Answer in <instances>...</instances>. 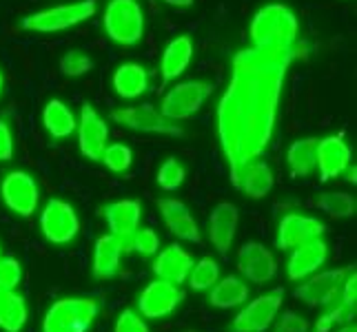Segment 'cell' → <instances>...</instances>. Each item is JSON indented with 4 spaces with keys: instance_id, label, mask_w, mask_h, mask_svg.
Wrapping results in <instances>:
<instances>
[{
    "instance_id": "6da1fadb",
    "label": "cell",
    "mask_w": 357,
    "mask_h": 332,
    "mask_svg": "<svg viewBox=\"0 0 357 332\" xmlns=\"http://www.w3.org/2000/svg\"><path fill=\"white\" fill-rule=\"evenodd\" d=\"M306 47H244L231 60V80L218 102V140L238 187L244 164L262 157L273 140L284 80Z\"/></svg>"
},
{
    "instance_id": "7a4b0ae2",
    "label": "cell",
    "mask_w": 357,
    "mask_h": 332,
    "mask_svg": "<svg viewBox=\"0 0 357 332\" xmlns=\"http://www.w3.org/2000/svg\"><path fill=\"white\" fill-rule=\"evenodd\" d=\"M249 35L255 47H293L300 38L298 16L282 3L264 5L251 20Z\"/></svg>"
},
{
    "instance_id": "3957f363",
    "label": "cell",
    "mask_w": 357,
    "mask_h": 332,
    "mask_svg": "<svg viewBox=\"0 0 357 332\" xmlns=\"http://www.w3.org/2000/svg\"><path fill=\"white\" fill-rule=\"evenodd\" d=\"M98 317V301L91 297H67L47 310L43 332H87Z\"/></svg>"
},
{
    "instance_id": "277c9868",
    "label": "cell",
    "mask_w": 357,
    "mask_h": 332,
    "mask_svg": "<svg viewBox=\"0 0 357 332\" xmlns=\"http://www.w3.org/2000/svg\"><path fill=\"white\" fill-rule=\"evenodd\" d=\"M105 31L114 42L133 47L142 40L144 14L138 0H112L105 9Z\"/></svg>"
},
{
    "instance_id": "5b68a950",
    "label": "cell",
    "mask_w": 357,
    "mask_h": 332,
    "mask_svg": "<svg viewBox=\"0 0 357 332\" xmlns=\"http://www.w3.org/2000/svg\"><path fill=\"white\" fill-rule=\"evenodd\" d=\"M96 9H98L96 0H78V3H71V5H58V7L36 11V14L22 18V29L38 31V33L63 31V29L76 27V24L93 18Z\"/></svg>"
},
{
    "instance_id": "8992f818",
    "label": "cell",
    "mask_w": 357,
    "mask_h": 332,
    "mask_svg": "<svg viewBox=\"0 0 357 332\" xmlns=\"http://www.w3.org/2000/svg\"><path fill=\"white\" fill-rule=\"evenodd\" d=\"M211 93H213V84H208L204 80L180 82L165 95L160 113L169 120H174V122L189 120L191 116L198 113L200 106L204 104V100Z\"/></svg>"
},
{
    "instance_id": "52a82bcc",
    "label": "cell",
    "mask_w": 357,
    "mask_h": 332,
    "mask_svg": "<svg viewBox=\"0 0 357 332\" xmlns=\"http://www.w3.org/2000/svg\"><path fill=\"white\" fill-rule=\"evenodd\" d=\"M112 120L116 122V125H120V127H127L131 131H140V133L171 135V138H180V135H184L180 125H176L174 120L165 118L151 104L114 109L112 111Z\"/></svg>"
},
{
    "instance_id": "ba28073f",
    "label": "cell",
    "mask_w": 357,
    "mask_h": 332,
    "mask_svg": "<svg viewBox=\"0 0 357 332\" xmlns=\"http://www.w3.org/2000/svg\"><path fill=\"white\" fill-rule=\"evenodd\" d=\"M40 228L47 242L63 246L76 239L80 230V219L71 204L63 200H49L40 217Z\"/></svg>"
},
{
    "instance_id": "9c48e42d",
    "label": "cell",
    "mask_w": 357,
    "mask_h": 332,
    "mask_svg": "<svg viewBox=\"0 0 357 332\" xmlns=\"http://www.w3.org/2000/svg\"><path fill=\"white\" fill-rule=\"evenodd\" d=\"M355 270V266H344V268H335V270H324L311 279H306L304 284H300L295 288V297L300 301H304L306 306H331L335 303V299L340 297V290L347 275Z\"/></svg>"
},
{
    "instance_id": "30bf717a",
    "label": "cell",
    "mask_w": 357,
    "mask_h": 332,
    "mask_svg": "<svg viewBox=\"0 0 357 332\" xmlns=\"http://www.w3.org/2000/svg\"><path fill=\"white\" fill-rule=\"evenodd\" d=\"M282 297H284V292L278 288L253 299L246 308H242L236 315L231 330L233 332H264L278 317L282 308Z\"/></svg>"
},
{
    "instance_id": "8fae6325",
    "label": "cell",
    "mask_w": 357,
    "mask_h": 332,
    "mask_svg": "<svg viewBox=\"0 0 357 332\" xmlns=\"http://www.w3.org/2000/svg\"><path fill=\"white\" fill-rule=\"evenodd\" d=\"M78 144H80V153L91 159V162H100V157L107 149V140H109V127L102 120V116L98 111L84 102L80 109V120H78Z\"/></svg>"
},
{
    "instance_id": "7c38bea8",
    "label": "cell",
    "mask_w": 357,
    "mask_h": 332,
    "mask_svg": "<svg viewBox=\"0 0 357 332\" xmlns=\"http://www.w3.org/2000/svg\"><path fill=\"white\" fill-rule=\"evenodd\" d=\"M0 193H3V200L9 206L11 213H16L20 217H29L33 215V211L38 208V184L33 182V177L24 171H14L3 180V187H0Z\"/></svg>"
},
{
    "instance_id": "4fadbf2b",
    "label": "cell",
    "mask_w": 357,
    "mask_h": 332,
    "mask_svg": "<svg viewBox=\"0 0 357 332\" xmlns=\"http://www.w3.org/2000/svg\"><path fill=\"white\" fill-rule=\"evenodd\" d=\"M182 299H184V292L176 284H171V281H165V279H155L140 292L138 308H140V315L146 319H162L174 313Z\"/></svg>"
},
{
    "instance_id": "5bb4252c",
    "label": "cell",
    "mask_w": 357,
    "mask_h": 332,
    "mask_svg": "<svg viewBox=\"0 0 357 332\" xmlns=\"http://www.w3.org/2000/svg\"><path fill=\"white\" fill-rule=\"evenodd\" d=\"M102 215L107 219V226L112 230V235L122 244V251L125 253L131 251V239L140 226V215H142L140 202L135 200L112 202L102 208Z\"/></svg>"
},
{
    "instance_id": "9a60e30c",
    "label": "cell",
    "mask_w": 357,
    "mask_h": 332,
    "mask_svg": "<svg viewBox=\"0 0 357 332\" xmlns=\"http://www.w3.org/2000/svg\"><path fill=\"white\" fill-rule=\"evenodd\" d=\"M324 230H326V226L315 217L300 215V213H289L287 217H282L280 226H278L275 246L280 251H293L304 242L322 237Z\"/></svg>"
},
{
    "instance_id": "2e32d148",
    "label": "cell",
    "mask_w": 357,
    "mask_h": 332,
    "mask_svg": "<svg viewBox=\"0 0 357 332\" xmlns=\"http://www.w3.org/2000/svg\"><path fill=\"white\" fill-rule=\"evenodd\" d=\"M238 268L246 279L253 281V284H266V281H271L278 273L273 253L260 242L242 244V248L238 253Z\"/></svg>"
},
{
    "instance_id": "e0dca14e",
    "label": "cell",
    "mask_w": 357,
    "mask_h": 332,
    "mask_svg": "<svg viewBox=\"0 0 357 332\" xmlns=\"http://www.w3.org/2000/svg\"><path fill=\"white\" fill-rule=\"evenodd\" d=\"M349 164H351V149H349V144L344 142V133L328 135V138L317 140L315 168L319 171L322 182L340 177Z\"/></svg>"
},
{
    "instance_id": "ac0fdd59",
    "label": "cell",
    "mask_w": 357,
    "mask_h": 332,
    "mask_svg": "<svg viewBox=\"0 0 357 332\" xmlns=\"http://www.w3.org/2000/svg\"><path fill=\"white\" fill-rule=\"evenodd\" d=\"M328 257V246L322 237H315L311 242L300 244L298 248H293L289 257L287 275L291 281H304L309 279L313 273H317L319 266H324Z\"/></svg>"
},
{
    "instance_id": "d6986e66",
    "label": "cell",
    "mask_w": 357,
    "mask_h": 332,
    "mask_svg": "<svg viewBox=\"0 0 357 332\" xmlns=\"http://www.w3.org/2000/svg\"><path fill=\"white\" fill-rule=\"evenodd\" d=\"M238 206L231 202H220L208 217V239L215 246V251L227 257L233 239H236V230H238Z\"/></svg>"
},
{
    "instance_id": "ffe728a7",
    "label": "cell",
    "mask_w": 357,
    "mask_h": 332,
    "mask_svg": "<svg viewBox=\"0 0 357 332\" xmlns=\"http://www.w3.org/2000/svg\"><path fill=\"white\" fill-rule=\"evenodd\" d=\"M193 257L182 248L180 244H171L169 248H165L155 257L153 262V275L158 279L171 281V284H184L189 279V273L193 268Z\"/></svg>"
},
{
    "instance_id": "44dd1931",
    "label": "cell",
    "mask_w": 357,
    "mask_h": 332,
    "mask_svg": "<svg viewBox=\"0 0 357 332\" xmlns=\"http://www.w3.org/2000/svg\"><path fill=\"white\" fill-rule=\"evenodd\" d=\"M275 184V177H273V171L266 162H262L260 157L253 159V162L244 164V168L240 171L238 175V187L244 195H249L251 200H262L271 193Z\"/></svg>"
},
{
    "instance_id": "7402d4cb",
    "label": "cell",
    "mask_w": 357,
    "mask_h": 332,
    "mask_svg": "<svg viewBox=\"0 0 357 332\" xmlns=\"http://www.w3.org/2000/svg\"><path fill=\"white\" fill-rule=\"evenodd\" d=\"M193 58V42L189 35H178L176 40H171L160 60V73H162V84L174 82L180 78L187 67L191 65Z\"/></svg>"
},
{
    "instance_id": "603a6c76",
    "label": "cell",
    "mask_w": 357,
    "mask_h": 332,
    "mask_svg": "<svg viewBox=\"0 0 357 332\" xmlns=\"http://www.w3.org/2000/svg\"><path fill=\"white\" fill-rule=\"evenodd\" d=\"M122 244L109 232V235L98 237L96 251H93V277L96 279H112L120 270V257H122Z\"/></svg>"
},
{
    "instance_id": "cb8c5ba5",
    "label": "cell",
    "mask_w": 357,
    "mask_h": 332,
    "mask_svg": "<svg viewBox=\"0 0 357 332\" xmlns=\"http://www.w3.org/2000/svg\"><path fill=\"white\" fill-rule=\"evenodd\" d=\"M114 89L120 97H140L146 89H149V73L144 67L135 63H125L120 65L114 73Z\"/></svg>"
},
{
    "instance_id": "d4e9b609",
    "label": "cell",
    "mask_w": 357,
    "mask_h": 332,
    "mask_svg": "<svg viewBox=\"0 0 357 332\" xmlns=\"http://www.w3.org/2000/svg\"><path fill=\"white\" fill-rule=\"evenodd\" d=\"M43 125L54 140H65L76 131L78 122L73 111L63 100H49L43 111Z\"/></svg>"
},
{
    "instance_id": "484cf974",
    "label": "cell",
    "mask_w": 357,
    "mask_h": 332,
    "mask_svg": "<svg viewBox=\"0 0 357 332\" xmlns=\"http://www.w3.org/2000/svg\"><path fill=\"white\" fill-rule=\"evenodd\" d=\"M317 159V138H302L293 142L287 151V162L295 177H309L315 171Z\"/></svg>"
},
{
    "instance_id": "4316f807",
    "label": "cell",
    "mask_w": 357,
    "mask_h": 332,
    "mask_svg": "<svg viewBox=\"0 0 357 332\" xmlns=\"http://www.w3.org/2000/svg\"><path fill=\"white\" fill-rule=\"evenodd\" d=\"M249 299V288L240 277H225L222 281H215L213 290L208 294V303L215 308H236Z\"/></svg>"
},
{
    "instance_id": "83f0119b",
    "label": "cell",
    "mask_w": 357,
    "mask_h": 332,
    "mask_svg": "<svg viewBox=\"0 0 357 332\" xmlns=\"http://www.w3.org/2000/svg\"><path fill=\"white\" fill-rule=\"evenodd\" d=\"M27 324V303L16 290H0V328L5 332H20Z\"/></svg>"
},
{
    "instance_id": "f1b7e54d",
    "label": "cell",
    "mask_w": 357,
    "mask_h": 332,
    "mask_svg": "<svg viewBox=\"0 0 357 332\" xmlns=\"http://www.w3.org/2000/svg\"><path fill=\"white\" fill-rule=\"evenodd\" d=\"M315 206L319 211H324L326 215L335 219H347L355 215V200L349 193H324L315 200Z\"/></svg>"
},
{
    "instance_id": "f546056e",
    "label": "cell",
    "mask_w": 357,
    "mask_h": 332,
    "mask_svg": "<svg viewBox=\"0 0 357 332\" xmlns=\"http://www.w3.org/2000/svg\"><path fill=\"white\" fill-rule=\"evenodd\" d=\"M220 279V264L211 257H202L198 264H193L189 273V286L193 290H206Z\"/></svg>"
},
{
    "instance_id": "4dcf8cb0",
    "label": "cell",
    "mask_w": 357,
    "mask_h": 332,
    "mask_svg": "<svg viewBox=\"0 0 357 332\" xmlns=\"http://www.w3.org/2000/svg\"><path fill=\"white\" fill-rule=\"evenodd\" d=\"M184 177H187V171H184V166L178 162L176 157H169L162 162V166L158 168V187L171 193L182 187Z\"/></svg>"
},
{
    "instance_id": "1f68e13d",
    "label": "cell",
    "mask_w": 357,
    "mask_h": 332,
    "mask_svg": "<svg viewBox=\"0 0 357 332\" xmlns=\"http://www.w3.org/2000/svg\"><path fill=\"white\" fill-rule=\"evenodd\" d=\"M100 162H105V166L114 173H125L133 162V153L127 144H107Z\"/></svg>"
},
{
    "instance_id": "d6a6232c",
    "label": "cell",
    "mask_w": 357,
    "mask_h": 332,
    "mask_svg": "<svg viewBox=\"0 0 357 332\" xmlns=\"http://www.w3.org/2000/svg\"><path fill=\"white\" fill-rule=\"evenodd\" d=\"M91 69H93V60L84 52H78V49H73V52L60 58V71H63V76L67 78H80L84 73H89Z\"/></svg>"
},
{
    "instance_id": "836d02e7",
    "label": "cell",
    "mask_w": 357,
    "mask_h": 332,
    "mask_svg": "<svg viewBox=\"0 0 357 332\" xmlns=\"http://www.w3.org/2000/svg\"><path fill=\"white\" fill-rule=\"evenodd\" d=\"M351 319H355V308L347 303H337L335 308H331L328 313H324L322 317L315 322V332H331L333 326L337 324H349Z\"/></svg>"
},
{
    "instance_id": "e575fe53",
    "label": "cell",
    "mask_w": 357,
    "mask_h": 332,
    "mask_svg": "<svg viewBox=\"0 0 357 332\" xmlns=\"http://www.w3.org/2000/svg\"><path fill=\"white\" fill-rule=\"evenodd\" d=\"M167 226H169V230L174 232L176 237H180L184 242H193V244H200L202 242L200 228H198V224H195V219L191 217V213L167 221Z\"/></svg>"
},
{
    "instance_id": "d590c367",
    "label": "cell",
    "mask_w": 357,
    "mask_h": 332,
    "mask_svg": "<svg viewBox=\"0 0 357 332\" xmlns=\"http://www.w3.org/2000/svg\"><path fill=\"white\" fill-rule=\"evenodd\" d=\"M22 279V268L16 257H3L0 260V290H16Z\"/></svg>"
},
{
    "instance_id": "8d00e7d4",
    "label": "cell",
    "mask_w": 357,
    "mask_h": 332,
    "mask_svg": "<svg viewBox=\"0 0 357 332\" xmlns=\"http://www.w3.org/2000/svg\"><path fill=\"white\" fill-rule=\"evenodd\" d=\"M158 246H160V239L155 235V230L151 228H142V230H135V235L131 239V251L140 253L144 257H151L158 253Z\"/></svg>"
},
{
    "instance_id": "74e56055",
    "label": "cell",
    "mask_w": 357,
    "mask_h": 332,
    "mask_svg": "<svg viewBox=\"0 0 357 332\" xmlns=\"http://www.w3.org/2000/svg\"><path fill=\"white\" fill-rule=\"evenodd\" d=\"M273 332H309V322H306L304 317H300L298 313L287 310L278 319Z\"/></svg>"
},
{
    "instance_id": "f35d334b",
    "label": "cell",
    "mask_w": 357,
    "mask_h": 332,
    "mask_svg": "<svg viewBox=\"0 0 357 332\" xmlns=\"http://www.w3.org/2000/svg\"><path fill=\"white\" fill-rule=\"evenodd\" d=\"M158 208H160V213H162L165 224H167V221H171V219H176V217L189 215L187 204L176 200V198H162V200H158Z\"/></svg>"
},
{
    "instance_id": "ab89813d",
    "label": "cell",
    "mask_w": 357,
    "mask_h": 332,
    "mask_svg": "<svg viewBox=\"0 0 357 332\" xmlns=\"http://www.w3.org/2000/svg\"><path fill=\"white\" fill-rule=\"evenodd\" d=\"M116 332H149V328L133 310H122L116 324Z\"/></svg>"
},
{
    "instance_id": "60d3db41",
    "label": "cell",
    "mask_w": 357,
    "mask_h": 332,
    "mask_svg": "<svg viewBox=\"0 0 357 332\" xmlns=\"http://www.w3.org/2000/svg\"><path fill=\"white\" fill-rule=\"evenodd\" d=\"M14 157V138L7 122L0 120V162H9Z\"/></svg>"
},
{
    "instance_id": "b9f144b4",
    "label": "cell",
    "mask_w": 357,
    "mask_h": 332,
    "mask_svg": "<svg viewBox=\"0 0 357 332\" xmlns=\"http://www.w3.org/2000/svg\"><path fill=\"white\" fill-rule=\"evenodd\" d=\"M340 294H342V303L353 306L355 308V301H357V275H355V270H351V273L347 275V279H344Z\"/></svg>"
},
{
    "instance_id": "7bdbcfd3",
    "label": "cell",
    "mask_w": 357,
    "mask_h": 332,
    "mask_svg": "<svg viewBox=\"0 0 357 332\" xmlns=\"http://www.w3.org/2000/svg\"><path fill=\"white\" fill-rule=\"evenodd\" d=\"M165 3L171 5V7H191L193 0H165Z\"/></svg>"
},
{
    "instance_id": "ee69618b",
    "label": "cell",
    "mask_w": 357,
    "mask_h": 332,
    "mask_svg": "<svg viewBox=\"0 0 357 332\" xmlns=\"http://www.w3.org/2000/svg\"><path fill=\"white\" fill-rule=\"evenodd\" d=\"M344 173H347V180H349L351 184H355V182H357V177H355V175H357V168H355V166H351V164H349L347 168H344Z\"/></svg>"
},
{
    "instance_id": "f6af8a7d",
    "label": "cell",
    "mask_w": 357,
    "mask_h": 332,
    "mask_svg": "<svg viewBox=\"0 0 357 332\" xmlns=\"http://www.w3.org/2000/svg\"><path fill=\"white\" fill-rule=\"evenodd\" d=\"M337 332H357V328H355V324H347L342 330H337Z\"/></svg>"
},
{
    "instance_id": "bcb514c9",
    "label": "cell",
    "mask_w": 357,
    "mask_h": 332,
    "mask_svg": "<svg viewBox=\"0 0 357 332\" xmlns=\"http://www.w3.org/2000/svg\"><path fill=\"white\" fill-rule=\"evenodd\" d=\"M3 84H5V80H3V73H0V93H3Z\"/></svg>"
}]
</instances>
